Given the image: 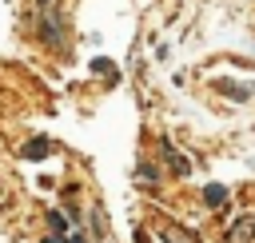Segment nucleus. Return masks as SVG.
<instances>
[{"label":"nucleus","mask_w":255,"mask_h":243,"mask_svg":"<svg viewBox=\"0 0 255 243\" xmlns=\"http://www.w3.org/2000/svg\"><path fill=\"white\" fill-rule=\"evenodd\" d=\"M48 151H52V139H48V135H36V139L24 143V159H32V163L48 159Z\"/></svg>","instance_id":"obj_1"},{"label":"nucleus","mask_w":255,"mask_h":243,"mask_svg":"<svg viewBox=\"0 0 255 243\" xmlns=\"http://www.w3.org/2000/svg\"><path fill=\"white\" fill-rule=\"evenodd\" d=\"M159 147H163V159L171 163V171H175V175H187V171H191V163H187V159L171 147V139H159Z\"/></svg>","instance_id":"obj_2"},{"label":"nucleus","mask_w":255,"mask_h":243,"mask_svg":"<svg viewBox=\"0 0 255 243\" xmlns=\"http://www.w3.org/2000/svg\"><path fill=\"white\" fill-rule=\"evenodd\" d=\"M159 239H163V243H199V239H195L191 231H183L179 223H163V227H159Z\"/></svg>","instance_id":"obj_3"},{"label":"nucleus","mask_w":255,"mask_h":243,"mask_svg":"<svg viewBox=\"0 0 255 243\" xmlns=\"http://www.w3.org/2000/svg\"><path fill=\"white\" fill-rule=\"evenodd\" d=\"M255 235V219H239L231 231H227V243H247Z\"/></svg>","instance_id":"obj_4"},{"label":"nucleus","mask_w":255,"mask_h":243,"mask_svg":"<svg viewBox=\"0 0 255 243\" xmlns=\"http://www.w3.org/2000/svg\"><path fill=\"white\" fill-rule=\"evenodd\" d=\"M203 203H207V207H223V203H227V187H223V183H207V187H203Z\"/></svg>","instance_id":"obj_5"},{"label":"nucleus","mask_w":255,"mask_h":243,"mask_svg":"<svg viewBox=\"0 0 255 243\" xmlns=\"http://www.w3.org/2000/svg\"><path fill=\"white\" fill-rule=\"evenodd\" d=\"M48 227H52V235H68V227H72V223H68V215H64V211H48Z\"/></svg>","instance_id":"obj_6"},{"label":"nucleus","mask_w":255,"mask_h":243,"mask_svg":"<svg viewBox=\"0 0 255 243\" xmlns=\"http://www.w3.org/2000/svg\"><path fill=\"white\" fill-rule=\"evenodd\" d=\"M40 8H52V0H40Z\"/></svg>","instance_id":"obj_7"}]
</instances>
